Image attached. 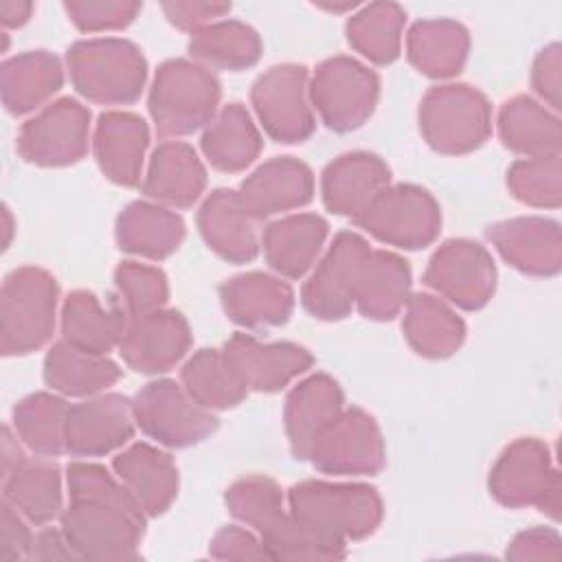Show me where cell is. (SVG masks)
I'll return each instance as SVG.
<instances>
[{
	"label": "cell",
	"mask_w": 562,
	"mask_h": 562,
	"mask_svg": "<svg viewBox=\"0 0 562 562\" xmlns=\"http://www.w3.org/2000/svg\"><path fill=\"white\" fill-rule=\"evenodd\" d=\"M68 507L61 531L79 560H136L145 533V512L103 465L72 461L66 468Z\"/></svg>",
	"instance_id": "6da1fadb"
},
{
	"label": "cell",
	"mask_w": 562,
	"mask_h": 562,
	"mask_svg": "<svg viewBox=\"0 0 562 562\" xmlns=\"http://www.w3.org/2000/svg\"><path fill=\"white\" fill-rule=\"evenodd\" d=\"M75 90L101 105L134 103L147 79V61L140 48L121 37L79 40L66 53Z\"/></svg>",
	"instance_id": "7a4b0ae2"
},
{
	"label": "cell",
	"mask_w": 562,
	"mask_h": 562,
	"mask_svg": "<svg viewBox=\"0 0 562 562\" xmlns=\"http://www.w3.org/2000/svg\"><path fill=\"white\" fill-rule=\"evenodd\" d=\"M220 97L222 86L209 68L189 59L165 61L147 101L158 136H187L206 127L217 114Z\"/></svg>",
	"instance_id": "3957f363"
},
{
	"label": "cell",
	"mask_w": 562,
	"mask_h": 562,
	"mask_svg": "<svg viewBox=\"0 0 562 562\" xmlns=\"http://www.w3.org/2000/svg\"><path fill=\"white\" fill-rule=\"evenodd\" d=\"M59 285L37 266L15 268L4 277L0 294V349L24 356L44 347L55 331Z\"/></svg>",
	"instance_id": "277c9868"
},
{
	"label": "cell",
	"mask_w": 562,
	"mask_h": 562,
	"mask_svg": "<svg viewBox=\"0 0 562 562\" xmlns=\"http://www.w3.org/2000/svg\"><path fill=\"white\" fill-rule=\"evenodd\" d=\"M290 512L340 540L371 536L382 520V498L364 483L301 481L288 490Z\"/></svg>",
	"instance_id": "5b68a950"
},
{
	"label": "cell",
	"mask_w": 562,
	"mask_h": 562,
	"mask_svg": "<svg viewBox=\"0 0 562 562\" xmlns=\"http://www.w3.org/2000/svg\"><path fill=\"white\" fill-rule=\"evenodd\" d=\"M419 130L439 154H470L492 134V105L468 83L435 86L419 103Z\"/></svg>",
	"instance_id": "8992f818"
},
{
	"label": "cell",
	"mask_w": 562,
	"mask_h": 562,
	"mask_svg": "<svg viewBox=\"0 0 562 562\" xmlns=\"http://www.w3.org/2000/svg\"><path fill=\"white\" fill-rule=\"evenodd\" d=\"M487 487L505 507L536 505L549 518H560V472L549 448L536 437H520L501 452Z\"/></svg>",
	"instance_id": "52a82bcc"
},
{
	"label": "cell",
	"mask_w": 562,
	"mask_h": 562,
	"mask_svg": "<svg viewBox=\"0 0 562 562\" xmlns=\"http://www.w3.org/2000/svg\"><path fill=\"white\" fill-rule=\"evenodd\" d=\"M378 97L380 77L347 55L318 64L310 81L312 108L334 132L358 130L373 114Z\"/></svg>",
	"instance_id": "ba28073f"
},
{
	"label": "cell",
	"mask_w": 562,
	"mask_h": 562,
	"mask_svg": "<svg viewBox=\"0 0 562 562\" xmlns=\"http://www.w3.org/2000/svg\"><path fill=\"white\" fill-rule=\"evenodd\" d=\"M353 224L389 246L417 250L432 244L439 235L441 211L426 189L389 184L353 217Z\"/></svg>",
	"instance_id": "9c48e42d"
},
{
	"label": "cell",
	"mask_w": 562,
	"mask_h": 562,
	"mask_svg": "<svg viewBox=\"0 0 562 562\" xmlns=\"http://www.w3.org/2000/svg\"><path fill=\"white\" fill-rule=\"evenodd\" d=\"M136 426L154 441L167 448H187L200 443L217 428L213 411L200 406L184 386L173 380L145 384L132 400Z\"/></svg>",
	"instance_id": "30bf717a"
},
{
	"label": "cell",
	"mask_w": 562,
	"mask_h": 562,
	"mask_svg": "<svg viewBox=\"0 0 562 562\" xmlns=\"http://www.w3.org/2000/svg\"><path fill=\"white\" fill-rule=\"evenodd\" d=\"M250 101L261 127L277 143H303L316 127L305 66L268 68L252 83Z\"/></svg>",
	"instance_id": "8fae6325"
},
{
	"label": "cell",
	"mask_w": 562,
	"mask_h": 562,
	"mask_svg": "<svg viewBox=\"0 0 562 562\" xmlns=\"http://www.w3.org/2000/svg\"><path fill=\"white\" fill-rule=\"evenodd\" d=\"M384 457L380 426L367 411L351 406L314 439L307 461L325 474L371 476L384 468Z\"/></svg>",
	"instance_id": "7c38bea8"
},
{
	"label": "cell",
	"mask_w": 562,
	"mask_h": 562,
	"mask_svg": "<svg viewBox=\"0 0 562 562\" xmlns=\"http://www.w3.org/2000/svg\"><path fill=\"white\" fill-rule=\"evenodd\" d=\"M90 110L75 99L48 103L18 132V151L37 167H68L88 151Z\"/></svg>",
	"instance_id": "4fadbf2b"
},
{
	"label": "cell",
	"mask_w": 562,
	"mask_h": 562,
	"mask_svg": "<svg viewBox=\"0 0 562 562\" xmlns=\"http://www.w3.org/2000/svg\"><path fill=\"white\" fill-rule=\"evenodd\" d=\"M424 283L461 310H481L496 290L492 255L476 241L450 239L428 261Z\"/></svg>",
	"instance_id": "5bb4252c"
},
{
	"label": "cell",
	"mask_w": 562,
	"mask_h": 562,
	"mask_svg": "<svg viewBox=\"0 0 562 562\" xmlns=\"http://www.w3.org/2000/svg\"><path fill=\"white\" fill-rule=\"evenodd\" d=\"M371 246L353 231H342L303 285V307L321 321H340L353 307L356 281Z\"/></svg>",
	"instance_id": "9a60e30c"
},
{
	"label": "cell",
	"mask_w": 562,
	"mask_h": 562,
	"mask_svg": "<svg viewBox=\"0 0 562 562\" xmlns=\"http://www.w3.org/2000/svg\"><path fill=\"white\" fill-rule=\"evenodd\" d=\"M222 353L239 382L248 391L274 393L303 375L312 364V353L294 342H259L248 334L231 336Z\"/></svg>",
	"instance_id": "2e32d148"
},
{
	"label": "cell",
	"mask_w": 562,
	"mask_h": 562,
	"mask_svg": "<svg viewBox=\"0 0 562 562\" xmlns=\"http://www.w3.org/2000/svg\"><path fill=\"white\" fill-rule=\"evenodd\" d=\"M191 347V329L187 318L176 310H158L154 314L125 323L119 340L123 362L138 373H165L176 367Z\"/></svg>",
	"instance_id": "e0dca14e"
},
{
	"label": "cell",
	"mask_w": 562,
	"mask_h": 562,
	"mask_svg": "<svg viewBox=\"0 0 562 562\" xmlns=\"http://www.w3.org/2000/svg\"><path fill=\"white\" fill-rule=\"evenodd\" d=\"M132 402L119 393H105L68 408L66 452L75 457H101L125 446L134 435Z\"/></svg>",
	"instance_id": "ac0fdd59"
},
{
	"label": "cell",
	"mask_w": 562,
	"mask_h": 562,
	"mask_svg": "<svg viewBox=\"0 0 562 562\" xmlns=\"http://www.w3.org/2000/svg\"><path fill=\"white\" fill-rule=\"evenodd\" d=\"M487 239L516 270L533 277H553L562 266V235L558 222L525 215L487 228Z\"/></svg>",
	"instance_id": "d6986e66"
},
{
	"label": "cell",
	"mask_w": 562,
	"mask_h": 562,
	"mask_svg": "<svg viewBox=\"0 0 562 562\" xmlns=\"http://www.w3.org/2000/svg\"><path fill=\"white\" fill-rule=\"evenodd\" d=\"M257 217L237 191L215 189L198 211V228L206 246L231 263L252 261L259 252Z\"/></svg>",
	"instance_id": "ffe728a7"
},
{
	"label": "cell",
	"mask_w": 562,
	"mask_h": 562,
	"mask_svg": "<svg viewBox=\"0 0 562 562\" xmlns=\"http://www.w3.org/2000/svg\"><path fill=\"white\" fill-rule=\"evenodd\" d=\"M391 184L386 162L369 151H349L331 160L321 176V193L327 211L356 217L373 198Z\"/></svg>",
	"instance_id": "44dd1931"
},
{
	"label": "cell",
	"mask_w": 562,
	"mask_h": 562,
	"mask_svg": "<svg viewBox=\"0 0 562 562\" xmlns=\"http://www.w3.org/2000/svg\"><path fill=\"white\" fill-rule=\"evenodd\" d=\"M237 193L246 209L257 220H263L305 206L314 195V176L305 162L279 156L259 165Z\"/></svg>",
	"instance_id": "7402d4cb"
},
{
	"label": "cell",
	"mask_w": 562,
	"mask_h": 562,
	"mask_svg": "<svg viewBox=\"0 0 562 562\" xmlns=\"http://www.w3.org/2000/svg\"><path fill=\"white\" fill-rule=\"evenodd\" d=\"M342 389L325 373H314L290 391L283 408V422L294 459H307L314 439L342 413Z\"/></svg>",
	"instance_id": "603a6c76"
},
{
	"label": "cell",
	"mask_w": 562,
	"mask_h": 562,
	"mask_svg": "<svg viewBox=\"0 0 562 562\" xmlns=\"http://www.w3.org/2000/svg\"><path fill=\"white\" fill-rule=\"evenodd\" d=\"M220 301L241 327H274L290 318L294 292L288 281L268 272H244L220 285Z\"/></svg>",
	"instance_id": "cb8c5ba5"
},
{
	"label": "cell",
	"mask_w": 562,
	"mask_h": 562,
	"mask_svg": "<svg viewBox=\"0 0 562 562\" xmlns=\"http://www.w3.org/2000/svg\"><path fill=\"white\" fill-rule=\"evenodd\" d=\"M149 145L147 123L132 112H105L94 127L92 149L99 169L121 187L140 182L143 158Z\"/></svg>",
	"instance_id": "d4e9b609"
},
{
	"label": "cell",
	"mask_w": 562,
	"mask_h": 562,
	"mask_svg": "<svg viewBox=\"0 0 562 562\" xmlns=\"http://www.w3.org/2000/svg\"><path fill=\"white\" fill-rule=\"evenodd\" d=\"M112 468L147 516L165 514L178 494L173 459L149 443H132L112 459Z\"/></svg>",
	"instance_id": "484cf974"
},
{
	"label": "cell",
	"mask_w": 562,
	"mask_h": 562,
	"mask_svg": "<svg viewBox=\"0 0 562 562\" xmlns=\"http://www.w3.org/2000/svg\"><path fill=\"white\" fill-rule=\"evenodd\" d=\"M204 187L206 171L191 145L167 140L154 149L143 180V193L149 200L187 209L200 200Z\"/></svg>",
	"instance_id": "4316f807"
},
{
	"label": "cell",
	"mask_w": 562,
	"mask_h": 562,
	"mask_svg": "<svg viewBox=\"0 0 562 562\" xmlns=\"http://www.w3.org/2000/svg\"><path fill=\"white\" fill-rule=\"evenodd\" d=\"M327 222L316 213H296L266 226L261 235L268 266L288 279H301L321 255Z\"/></svg>",
	"instance_id": "83f0119b"
},
{
	"label": "cell",
	"mask_w": 562,
	"mask_h": 562,
	"mask_svg": "<svg viewBox=\"0 0 562 562\" xmlns=\"http://www.w3.org/2000/svg\"><path fill=\"white\" fill-rule=\"evenodd\" d=\"M402 329L411 349L430 360L450 358L465 340L463 318L443 299L426 292L408 296Z\"/></svg>",
	"instance_id": "f1b7e54d"
},
{
	"label": "cell",
	"mask_w": 562,
	"mask_h": 562,
	"mask_svg": "<svg viewBox=\"0 0 562 562\" xmlns=\"http://www.w3.org/2000/svg\"><path fill=\"white\" fill-rule=\"evenodd\" d=\"M182 239V217L158 202L136 200L116 217V244L123 252L145 259H165L178 250Z\"/></svg>",
	"instance_id": "f546056e"
},
{
	"label": "cell",
	"mask_w": 562,
	"mask_h": 562,
	"mask_svg": "<svg viewBox=\"0 0 562 562\" xmlns=\"http://www.w3.org/2000/svg\"><path fill=\"white\" fill-rule=\"evenodd\" d=\"M411 296V268L389 250H371L364 259L358 281L353 305L371 321H391L397 316Z\"/></svg>",
	"instance_id": "4dcf8cb0"
},
{
	"label": "cell",
	"mask_w": 562,
	"mask_h": 562,
	"mask_svg": "<svg viewBox=\"0 0 562 562\" xmlns=\"http://www.w3.org/2000/svg\"><path fill=\"white\" fill-rule=\"evenodd\" d=\"M470 50L463 24L448 18L419 20L406 35L408 61L430 79H450L461 72Z\"/></svg>",
	"instance_id": "1f68e13d"
},
{
	"label": "cell",
	"mask_w": 562,
	"mask_h": 562,
	"mask_svg": "<svg viewBox=\"0 0 562 562\" xmlns=\"http://www.w3.org/2000/svg\"><path fill=\"white\" fill-rule=\"evenodd\" d=\"M64 83L61 61L48 50H29L2 64L0 92L4 108L20 116L42 108Z\"/></svg>",
	"instance_id": "d6a6232c"
},
{
	"label": "cell",
	"mask_w": 562,
	"mask_h": 562,
	"mask_svg": "<svg viewBox=\"0 0 562 562\" xmlns=\"http://www.w3.org/2000/svg\"><path fill=\"white\" fill-rule=\"evenodd\" d=\"M498 136L507 149L525 158L555 156L562 147V125L555 112L527 94L512 97L498 112Z\"/></svg>",
	"instance_id": "836d02e7"
},
{
	"label": "cell",
	"mask_w": 562,
	"mask_h": 562,
	"mask_svg": "<svg viewBox=\"0 0 562 562\" xmlns=\"http://www.w3.org/2000/svg\"><path fill=\"white\" fill-rule=\"evenodd\" d=\"M2 501L18 509L31 525H46L61 516L59 465L50 457H26L2 479Z\"/></svg>",
	"instance_id": "e575fe53"
},
{
	"label": "cell",
	"mask_w": 562,
	"mask_h": 562,
	"mask_svg": "<svg viewBox=\"0 0 562 562\" xmlns=\"http://www.w3.org/2000/svg\"><path fill=\"white\" fill-rule=\"evenodd\" d=\"M200 147L213 169L237 173L257 160L261 134L241 103H228L204 127Z\"/></svg>",
	"instance_id": "d590c367"
},
{
	"label": "cell",
	"mask_w": 562,
	"mask_h": 562,
	"mask_svg": "<svg viewBox=\"0 0 562 562\" xmlns=\"http://www.w3.org/2000/svg\"><path fill=\"white\" fill-rule=\"evenodd\" d=\"M121 369L108 356L90 353L72 347L66 340L55 342L44 358L46 384L70 397L99 395L114 382H119Z\"/></svg>",
	"instance_id": "8d00e7d4"
},
{
	"label": "cell",
	"mask_w": 562,
	"mask_h": 562,
	"mask_svg": "<svg viewBox=\"0 0 562 562\" xmlns=\"http://www.w3.org/2000/svg\"><path fill=\"white\" fill-rule=\"evenodd\" d=\"M123 329V314L116 307L105 310L88 290L70 292L61 305V340L77 349L108 356L119 347Z\"/></svg>",
	"instance_id": "74e56055"
},
{
	"label": "cell",
	"mask_w": 562,
	"mask_h": 562,
	"mask_svg": "<svg viewBox=\"0 0 562 562\" xmlns=\"http://www.w3.org/2000/svg\"><path fill=\"white\" fill-rule=\"evenodd\" d=\"M189 53L193 61L209 70H244L259 61L261 37L239 20L211 22L191 33Z\"/></svg>",
	"instance_id": "f35d334b"
},
{
	"label": "cell",
	"mask_w": 562,
	"mask_h": 562,
	"mask_svg": "<svg viewBox=\"0 0 562 562\" xmlns=\"http://www.w3.org/2000/svg\"><path fill=\"white\" fill-rule=\"evenodd\" d=\"M406 13L395 2H371L347 20V40L356 53L373 64H391L400 57Z\"/></svg>",
	"instance_id": "ab89813d"
},
{
	"label": "cell",
	"mask_w": 562,
	"mask_h": 562,
	"mask_svg": "<svg viewBox=\"0 0 562 562\" xmlns=\"http://www.w3.org/2000/svg\"><path fill=\"white\" fill-rule=\"evenodd\" d=\"M68 404L53 393H33L13 406V428L20 441L40 457L66 452Z\"/></svg>",
	"instance_id": "60d3db41"
},
{
	"label": "cell",
	"mask_w": 562,
	"mask_h": 562,
	"mask_svg": "<svg viewBox=\"0 0 562 562\" xmlns=\"http://www.w3.org/2000/svg\"><path fill=\"white\" fill-rule=\"evenodd\" d=\"M184 391L209 411H224L237 406L248 389L239 382L222 349H200L180 369Z\"/></svg>",
	"instance_id": "b9f144b4"
},
{
	"label": "cell",
	"mask_w": 562,
	"mask_h": 562,
	"mask_svg": "<svg viewBox=\"0 0 562 562\" xmlns=\"http://www.w3.org/2000/svg\"><path fill=\"white\" fill-rule=\"evenodd\" d=\"M272 560H340L345 558V540L314 529L288 512L259 533Z\"/></svg>",
	"instance_id": "7bdbcfd3"
},
{
	"label": "cell",
	"mask_w": 562,
	"mask_h": 562,
	"mask_svg": "<svg viewBox=\"0 0 562 562\" xmlns=\"http://www.w3.org/2000/svg\"><path fill=\"white\" fill-rule=\"evenodd\" d=\"M114 285L119 299L114 307L123 314L125 323L162 310L169 299L165 272L156 266L138 261L119 263L114 270Z\"/></svg>",
	"instance_id": "ee69618b"
},
{
	"label": "cell",
	"mask_w": 562,
	"mask_h": 562,
	"mask_svg": "<svg viewBox=\"0 0 562 562\" xmlns=\"http://www.w3.org/2000/svg\"><path fill=\"white\" fill-rule=\"evenodd\" d=\"M224 501L228 512L257 536L288 512L283 490L277 481L263 474H248L237 479L226 490Z\"/></svg>",
	"instance_id": "f6af8a7d"
},
{
	"label": "cell",
	"mask_w": 562,
	"mask_h": 562,
	"mask_svg": "<svg viewBox=\"0 0 562 562\" xmlns=\"http://www.w3.org/2000/svg\"><path fill=\"white\" fill-rule=\"evenodd\" d=\"M507 187L516 200L538 209H558L562 202L560 154L522 158L507 169Z\"/></svg>",
	"instance_id": "bcb514c9"
},
{
	"label": "cell",
	"mask_w": 562,
	"mask_h": 562,
	"mask_svg": "<svg viewBox=\"0 0 562 562\" xmlns=\"http://www.w3.org/2000/svg\"><path fill=\"white\" fill-rule=\"evenodd\" d=\"M64 9L79 31L101 33L130 26L143 4L134 0H68Z\"/></svg>",
	"instance_id": "7dc6e473"
},
{
	"label": "cell",
	"mask_w": 562,
	"mask_h": 562,
	"mask_svg": "<svg viewBox=\"0 0 562 562\" xmlns=\"http://www.w3.org/2000/svg\"><path fill=\"white\" fill-rule=\"evenodd\" d=\"M209 553L217 560H272L261 538L244 527H222L209 547Z\"/></svg>",
	"instance_id": "c3c4849f"
},
{
	"label": "cell",
	"mask_w": 562,
	"mask_h": 562,
	"mask_svg": "<svg viewBox=\"0 0 562 562\" xmlns=\"http://www.w3.org/2000/svg\"><path fill=\"white\" fill-rule=\"evenodd\" d=\"M531 86L538 92V97L553 110L558 112L562 105V53L560 44H549L544 46L531 70Z\"/></svg>",
	"instance_id": "681fc988"
},
{
	"label": "cell",
	"mask_w": 562,
	"mask_h": 562,
	"mask_svg": "<svg viewBox=\"0 0 562 562\" xmlns=\"http://www.w3.org/2000/svg\"><path fill=\"white\" fill-rule=\"evenodd\" d=\"M33 533L29 529V520L13 509L7 501L0 507V560L18 562L31 560Z\"/></svg>",
	"instance_id": "f907efd6"
},
{
	"label": "cell",
	"mask_w": 562,
	"mask_h": 562,
	"mask_svg": "<svg viewBox=\"0 0 562 562\" xmlns=\"http://www.w3.org/2000/svg\"><path fill=\"white\" fill-rule=\"evenodd\" d=\"M167 20L180 29V31H191L195 33L198 29L211 24V20L222 18L224 13L231 11V4L226 2H202V0H189V2H162L160 4Z\"/></svg>",
	"instance_id": "816d5d0a"
},
{
	"label": "cell",
	"mask_w": 562,
	"mask_h": 562,
	"mask_svg": "<svg viewBox=\"0 0 562 562\" xmlns=\"http://www.w3.org/2000/svg\"><path fill=\"white\" fill-rule=\"evenodd\" d=\"M560 536L551 527H533L520 531L507 547L509 560H558Z\"/></svg>",
	"instance_id": "f5cc1de1"
},
{
	"label": "cell",
	"mask_w": 562,
	"mask_h": 562,
	"mask_svg": "<svg viewBox=\"0 0 562 562\" xmlns=\"http://www.w3.org/2000/svg\"><path fill=\"white\" fill-rule=\"evenodd\" d=\"M31 560H79L75 549L70 547L66 533L53 527H46L35 533L33 538V549H31Z\"/></svg>",
	"instance_id": "db71d44e"
},
{
	"label": "cell",
	"mask_w": 562,
	"mask_h": 562,
	"mask_svg": "<svg viewBox=\"0 0 562 562\" xmlns=\"http://www.w3.org/2000/svg\"><path fill=\"white\" fill-rule=\"evenodd\" d=\"M18 439L20 437L9 426L2 428V479H7L26 459Z\"/></svg>",
	"instance_id": "11a10c76"
},
{
	"label": "cell",
	"mask_w": 562,
	"mask_h": 562,
	"mask_svg": "<svg viewBox=\"0 0 562 562\" xmlns=\"http://www.w3.org/2000/svg\"><path fill=\"white\" fill-rule=\"evenodd\" d=\"M33 13V2L24 0H2L0 2V20L7 29H18L29 22Z\"/></svg>",
	"instance_id": "9f6ffc18"
},
{
	"label": "cell",
	"mask_w": 562,
	"mask_h": 562,
	"mask_svg": "<svg viewBox=\"0 0 562 562\" xmlns=\"http://www.w3.org/2000/svg\"><path fill=\"white\" fill-rule=\"evenodd\" d=\"M4 233H7V241H4V248L9 246V241H11V233H13V220H11V213H9V209L4 206Z\"/></svg>",
	"instance_id": "6f0895ef"
}]
</instances>
